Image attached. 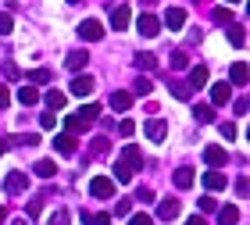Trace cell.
<instances>
[{
  "instance_id": "obj_46",
  "label": "cell",
  "mask_w": 250,
  "mask_h": 225,
  "mask_svg": "<svg viewBox=\"0 0 250 225\" xmlns=\"http://www.w3.org/2000/svg\"><path fill=\"white\" fill-rule=\"evenodd\" d=\"M4 75H7V79H21V72H18V64H11V61L4 64Z\"/></svg>"
},
{
  "instance_id": "obj_22",
  "label": "cell",
  "mask_w": 250,
  "mask_h": 225,
  "mask_svg": "<svg viewBox=\"0 0 250 225\" xmlns=\"http://www.w3.org/2000/svg\"><path fill=\"white\" fill-rule=\"evenodd\" d=\"M18 104H25V107H32V104H40V93L32 89V82H25L18 89Z\"/></svg>"
},
{
  "instance_id": "obj_55",
  "label": "cell",
  "mask_w": 250,
  "mask_h": 225,
  "mask_svg": "<svg viewBox=\"0 0 250 225\" xmlns=\"http://www.w3.org/2000/svg\"><path fill=\"white\" fill-rule=\"evenodd\" d=\"M146 4H157V0H146Z\"/></svg>"
},
{
  "instance_id": "obj_24",
  "label": "cell",
  "mask_w": 250,
  "mask_h": 225,
  "mask_svg": "<svg viewBox=\"0 0 250 225\" xmlns=\"http://www.w3.org/2000/svg\"><path fill=\"white\" fill-rule=\"evenodd\" d=\"M236 222H240V207H222L218 211V225H236Z\"/></svg>"
},
{
  "instance_id": "obj_34",
  "label": "cell",
  "mask_w": 250,
  "mask_h": 225,
  "mask_svg": "<svg viewBox=\"0 0 250 225\" xmlns=\"http://www.w3.org/2000/svg\"><path fill=\"white\" fill-rule=\"evenodd\" d=\"M68 222H72V215H68L64 207H58V211L50 215V222H47V225H68Z\"/></svg>"
},
{
  "instance_id": "obj_42",
  "label": "cell",
  "mask_w": 250,
  "mask_h": 225,
  "mask_svg": "<svg viewBox=\"0 0 250 225\" xmlns=\"http://www.w3.org/2000/svg\"><path fill=\"white\" fill-rule=\"evenodd\" d=\"M93 154H97V157H104V154H107V140H104V136H97V140H93Z\"/></svg>"
},
{
  "instance_id": "obj_54",
  "label": "cell",
  "mask_w": 250,
  "mask_h": 225,
  "mask_svg": "<svg viewBox=\"0 0 250 225\" xmlns=\"http://www.w3.org/2000/svg\"><path fill=\"white\" fill-rule=\"evenodd\" d=\"M225 4H240V0H225Z\"/></svg>"
},
{
  "instance_id": "obj_48",
  "label": "cell",
  "mask_w": 250,
  "mask_h": 225,
  "mask_svg": "<svg viewBox=\"0 0 250 225\" xmlns=\"http://www.w3.org/2000/svg\"><path fill=\"white\" fill-rule=\"evenodd\" d=\"M232 111H236V115H240V118H243V115H247V100L240 97V100H236V107H232Z\"/></svg>"
},
{
  "instance_id": "obj_56",
  "label": "cell",
  "mask_w": 250,
  "mask_h": 225,
  "mask_svg": "<svg viewBox=\"0 0 250 225\" xmlns=\"http://www.w3.org/2000/svg\"><path fill=\"white\" fill-rule=\"evenodd\" d=\"M68 4H79V0H68Z\"/></svg>"
},
{
  "instance_id": "obj_39",
  "label": "cell",
  "mask_w": 250,
  "mask_h": 225,
  "mask_svg": "<svg viewBox=\"0 0 250 225\" xmlns=\"http://www.w3.org/2000/svg\"><path fill=\"white\" fill-rule=\"evenodd\" d=\"M118 132H122V136H132V132H136V122H132V118H122V122H118Z\"/></svg>"
},
{
  "instance_id": "obj_4",
  "label": "cell",
  "mask_w": 250,
  "mask_h": 225,
  "mask_svg": "<svg viewBox=\"0 0 250 225\" xmlns=\"http://www.w3.org/2000/svg\"><path fill=\"white\" fill-rule=\"evenodd\" d=\"M4 189H7L11 197L25 193V189H29V175H25V172H18V168H15V172H7V179H4Z\"/></svg>"
},
{
  "instance_id": "obj_41",
  "label": "cell",
  "mask_w": 250,
  "mask_h": 225,
  "mask_svg": "<svg viewBox=\"0 0 250 225\" xmlns=\"http://www.w3.org/2000/svg\"><path fill=\"white\" fill-rule=\"evenodd\" d=\"M115 215H132V200H115Z\"/></svg>"
},
{
  "instance_id": "obj_3",
  "label": "cell",
  "mask_w": 250,
  "mask_h": 225,
  "mask_svg": "<svg viewBox=\"0 0 250 225\" xmlns=\"http://www.w3.org/2000/svg\"><path fill=\"white\" fill-rule=\"evenodd\" d=\"M183 215V204H179L175 197H165L161 204H157V222H175Z\"/></svg>"
},
{
  "instance_id": "obj_38",
  "label": "cell",
  "mask_w": 250,
  "mask_h": 225,
  "mask_svg": "<svg viewBox=\"0 0 250 225\" xmlns=\"http://www.w3.org/2000/svg\"><path fill=\"white\" fill-rule=\"evenodd\" d=\"M200 211H204V215H211V211H218V200H214V197H200Z\"/></svg>"
},
{
  "instance_id": "obj_10",
  "label": "cell",
  "mask_w": 250,
  "mask_h": 225,
  "mask_svg": "<svg viewBox=\"0 0 250 225\" xmlns=\"http://www.w3.org/2000/svg\"><path fill=\"white\" fill-rule=\"evenodd\" d=\"M168 136V122L165 118H150V122H146V140H150V143H161Z\"/></svg>"
},
{
  "instance_id": "obj_6",
  "label": "cell",
  "mask_w": 250,
  "mask_h": 225,
  "mask_svg": "<svg viewBox=\"0 0 250 225\" xmlns=\"http://www.w3.org/2000/svg\"><path fill=\"white\" fill-rule=\"evenodd\" d=\"M89 193H93L97 200H111L115 197V183H111L107 175H97L93 183H89Z\"/></svg>"
},
{
  "instance_id": "obj_51",
  "label": "cell",
  "mask_w": 250,
  "mask_h": 225,
  "mask_svg": "<svg viewBox=\"0 0 250 225\" xmlns=\"http://www.w3.org/2000/svg\"><path fill=\"white\" fill-rule=\"evenodd\" d=\"M7 150H11V147H7V136H0V157H4Z\"/></svg>"
},
{
  "instance_id": "obj_43",
  "label": "cell",
  "mask_w": 250,
  "mask_h": 225,
  "mask_svg": "<svg viewBox=\"0 0 250 225\" xmlns=\"http://www.w3.org/2000/svg\"><path fill=\"white\" fill-rule=\"evenodd\" d=\"M89 225H111V215L100 211V215H89Z\"/></svg>"
},
{
  "instance_id": "obj_30",
  "label": "cell",
  "mask_w": 250,
  "mask_h": 225,
  "mask_svg": "<svg viewBox=\"0 0 250 225\" xmlns=\"http://www.w3.org/2000/svg\"><path fill=\"white\" fill-rule=\"evenodd\" d=\"M83 129H86V122L79 118V115H68L64 118V132H83Z\"/></svg>"
},
{
  "instance_id": "obj_21",
  "label": "cell",
  "mask_w": 250,
  "mask_h": 225,
  "mask_svg": "<svg viewBox=\"0 0 250 225\" xmlns=\"http://www.w3.org/2000/svg\"><path fill=\"white\" fill-rule=\"evenodd\" d=\"M193 175H197V172H193L189 164L175 168V186H179V189H189V186H193Z\"/></svg>"
},
{
  "instance_id": "obj_29",
  "label": "cell",
  "mask_w": 250,
  "mask_h": 225,
  "mask_svg": "<svg viewBox=\"0 0 250 225\" xmlns=\"http://www.w3.org/2000/svg\"><path fill=\"white\" fill-rule=\"evenodd\" d=\"M11 29H15V15H11V11H0V36H11Z\"/></svg>"
},
{
  "instance_id": "obj_14",
  "label": "cell",
  "mask_w": 250,
  "mask_h": 225,
  "mask_svg": "<svg viewBox=\"0 0 250 225\" xmlns=\"http://www.w3.org/2000/svg\"><path fill=\"white\" fill-rule=\"evenodd\" d=\"M165 25L172 29V32L183 29V25H186V11H183V7H168V11H165Z\"/></svg>"
},
{
  "instance_id": "obj_5",
  "label": "cell",
  "mask_w": 250,
  "mask_h": 225,
  "mask_svg": "<svg viewBox=\"0 0 250 225\" xmlns=\"http://www.w3.org/2000/svg\"><path fill=\"white\" fill-rule=\"evenodd\" d=\"M79 36H83L86 43H100L104 40V25H100L97 18H86L83 25H79Z\"/></svg>"
},
{
  "instance_id": "obj_18",
  "label": "cell",
  "mask_w": 250,
  "mask_h": 225,
  "mask_svg": "<svg viewBox=\"0 0 250 225\" xmlns=\"http://www.w3.org/2000/svg\"><path fill=\"white\" fill-rule=\"evenodd\" d=\"M208 79H211V72H208V64H197V68H189V86H208Z\"/></svg>"
},
{
  "instance_id": "obj_11",
  "label": "cell",
  "mask_w": 250,
  "mask_h": 225,
  "mask_svg": "<svg viewBox=\"0 0 250 225\" xmlns=\"http://www.w3.org/2000/svg\"><path fill=\"white\" fill-rule=\"evenodd\" d=\"M204 161H208V168H222L225 161H229V150H225V147H214V143H211V147L204 150Z\"/></svg>"
},
{
  "instance_id": "obj_1",
  "label": "cell",
  "mask_w": 250,
  "mask_h": 225,
  "mask_svg": "<svg viewBox=\"0 0 250 225\" xmlns=\"http://www.w3.org/2000/svg\"><path fill=\"white\" fill-rule=\"evenodd\" d=\"M143 168V150L140 147H125L122 157L115 161V179L118 183H132V175Z\"/></svg>"
},
{
  "instance_id": "obj_37",
  "label": "cell",
  "mask_w": 250,
  "mask_h": 225,
  "mask_svg": "<svg viewBox=\"0 0 250 225\" xmlns=\"http://www.w3.org/2000/svg\"><path fill=\"white\" fill-rule=\"evenodd\" d=\"M136 200H140V204H150V200H154V189H150V186H140V189H136Z\"/></svg>"
},
{
  "instance_id": "obj_40",
  "label": "cell",
  "mask_w": 250,
  "mask_h": 225,
  "mask_svg": "<svg viewBox=\"0 0 250 225\" xmlns=\"http://www.w3.org/2000/svg\"><path fill=\"white\" fill-rule=\"evenodd\" d=\"M172 93H175L179 100H189V86H186V82H172Z\"/></svg>"
},
{
  "instance_id": "obj_31",
  "label": "cell",
  "mask_w": 250,
  "mask_h": 225,
  "mask_svg": "<svg viewBox=\"0 0 250 225\" xmlns=\"http://www.w3.org/2000/svg\"><path fill=\"white\" fill-rule=\"evenodd\" d=\"M132 89H136V97H150L154 93V82H150V79H136Z\"/></svg>"
},
{
  "instance_id": "obj_13",
  "label": "cell",
  "mask_w": 250,
  "mask_h": 225,
  "mask_svg": "<svg viewBox=\"0 0 250 225\" xmlns=\"http://www.w3.org/2000/svg\"><path fill=\"white\" fill-rule=\"evenodd\" d=\"M86 64H89V54H86V50H72V54L64 58V68H68V72H83Z\"/></svg>"
},
{
  "instance_id": "obj_47",
  "label": "cell",
  "mask_w": 250,
  "mask_h": 225,
  "mask_svg": "<svg viewBox=\"0 0 250 225\" xmlns=\"http://www.w3.org/2000/svg\"><path fill=\"white\" fill-rule=\"evenodd\" d=\"M7 104H11V93H7V86H4V82H0V111H4Z\"/></svg>"
},
{
  "instance_id": "obj_2",
  "label": "cell",
  "mask_w": 250,
  "mask_h": 225,
  "mask_svg": "<svg viewBox=\"0 0 250 225\" xmlns=\"http://www.w3.org/2000/svg\"><path fill=\"white\" fill-rule=\"evenodd\" d=\"M129 21H132L129 4H111V29H115V32H125V29H129Z\"/></svg>"
},
{
  "instance_id": "obj_17",
  "label": "cell",
  "mask_w": 250,
  "mask_h": 225,
  "mask_svg": "<svg viewBox=\"0 0 250 225\" xmlns=\"http://www.w3.org/2000/svg\"><path fill=\"white\" fill-rule=\"evenodd\" d=\"M111 107L115 111H129L132 107V93L129 89H115V93H111Z\"/></svg>"
},
{
  "instance_id": "obj_12",
  "label": "cell",
  "mask_w": 250,
  "mask_h": 225,
  "mask_svg": "<svg viewBox=\"0 0 250 225\" xmlns=\"http://www.w3.org/2000/svg\"><path fill=\"white\" fill-rule=\"evenodd\" d=\"M229 97H232L229 82H214V86H211V104H214V107H225V104H229Z\"/></svg>"
},
{
  "instance_id": "obj_45",
  "label": "cell",
  "mask_w": 250,
  "mask_h": 225,
  "mask_svg": "<svg viewBox=\"0 0 250 225\" xmlns=\"http://www.w3.org/2000/svg\"><path fill=\"white\" fill-rule=\"evenodd\" d=\"M129 225H154V218H150V215H132Z\"/></svg>"
},
{
  "instance_id": "obj_49",
  "label": "cell",
  "mask_w": 250,
  "mask_h": 225,
  "mask_svg": "<svg viewBox=\"0 0 250 225\" xmlns=\"http://www.w3.org/2000/svg\"><path fill=\"white\" fill-rule=\"evenodd\" d=\"M236 193H240V197H247V179H243V175L236 179Z\"/></svg>"
},
{
  "instance_id": "obj_20",
  "label": "cell",
  "mask_w": 250,
  "mask_h": 225,
  "mask_svg": "<svg viewBox=\"0 0 250 225\" xmlns=\"http://www.w3.org/2000/svg\"><path fill=\"white\" fill-rule=\"evenodd\" d=\"M43 100H47L50 111H64V104H68V97L61 93V89H47V97H43Z\"/></svg>"
},
{
  "instance_id": "obj_53",
  "label": "cell",
  "mask_w": 250,
  "mask_h": 225,
  "mask_svg": "<svg viewBox=\"0 0 250 225\" xmlns=\"http://www.w3.org/2000/svg\"><path fill=\"white\" fill-rule=\"evenodd\" d=\"M15 225H29V222H25V218H18V222H15Z\"/></svg>"
},
{
  "instance_id": "obj_27",
  "label": "cell",
  "mask_w": 250,
  "mask_h": 225,
  "mask_svg": "<svg viewBox=\"0 0 250 225\" xmlns=\"http://www.w3.org/2000/svg\"><path fill=\"white\" fill-rule=\"evenodd\" d=\"M229 43H232V47H247V36H243V25H229Z\"/></svg>"
},
{
  "instance_id": "obj_33",
  "label": "cell",
  "mask_w": 250,
  "mask_h": 225,
  "mask_svg": "<svg viewBox=\"0 0 250 225\" xmlns=\"http://www.w3.org/2000/svg\"><path fill=\"white\" fill-rule=\"evenodd\" d=\"M186 64H189V58H186V50H172V68H175V72H183Z\"/></svg>"
},
{
  "instance_id": "obj_50",
  "label": "cell",
  "mask_w": 250,
  "mask_h": 225,
  "mask_svg": "<svg viewBox=\"0 0 250 225\" xmlns=\"http://www.w3.org/2000/svg\"><path fill=\"white\" fill-rule=\"evenodd\" d=\"M186 225H208V222H204L200 215H193V218H186Z\"/></svg>"
},
{
  "instance_id": "obj_15",
  "label": "cell",
  "mask_w": 250,
  "mask_h": 225,
  "mask_svg": "<svg viewBox=\"0 0 250 225\" xmlns=\"http://www.w3.org/2000/svg\"><path fill=\"white\" fill-rule=\"evenodd\" d=\"M204 186H208L211 193H218V189H225V186H229V179H225V175L218 172V168H211V172L204 175Z\"/></svg>"
},
{
  "instance_id": "obj_19",
  "label": "cell",
  "mask_w": 250,
  "mask_h": 225,
  "mask_svg": "<svg viewBox=\"0 0 250 225\" xmlns=\"http://www.w3.org/2000/svg\"><path fill=\"white\" fill-rule=\"evenodd\" d=\"M193 118H197L200 125H211L214 122V107L211 104H193Z\"/></svg>"
},
{
  "instance_id": "obj_8",
  "label": "cell",
  "mask_w": 250,
  "mask_h": 225,
  "mask_svg": "<svg viewBox=\"0 0 250 225\" xmlns=\"http://www.w3.org/2000/svg\"><path fill=\"white\" fill-rule=\"evenodd\" d=\"M136 29H140V36H146V40H154L157 32H161V21H157L154 15H140V18H136Z\"/></svg>"
},
{
  "instance_id": "obj_52",
  "label": "cell",
  "mask_w": 250,
  "mask_h": 225,
  "mask_svg": "<svg viewBox=\"0 0 250 225\" xmlns=\"http://www.w3.org/2000/svg\"><path fill=\"white\" fill-rule=\"evenodd\" d=\"M7 222V211H4V204H0V225H4Z\"/></svg>"
},
{
  "instance_id": "obj_7",
  "label": "cell",
  "mask_w": 250,
  "mask_h": 225,
  "mask_svg": "<svg viewBox=\"0 0 250 225\" xmlns=\"http://www.w3.org/2000/svg\"><path fill=\"white\" fill-rule=\"evenodd\" d=\"M75 132H61V136H54V150H58L61 157H75Z\"/></svg>"
},
{
  "instance_id": "obj_25",
  "label": "cell",
  "mask_w": 250,
  "mask_h": 225,
  "mask_svg": "<svg viewBox=\"0 0 250 225\" xmlns=\"http://www.w3.org/2000/svg\"><path fill=\"white\" fill-rule=\"evenodd\" d=\"M75 115H79V118H83L86 125H89V122H97V118H100V107H97V104H86V107H79Z\"/></svg>"
},
{
  "instance_id": "obj_9",
  "label": "cell",
  "mask_w": 250,
  "mask_h": 225,
  "mask_svg": "<svg viewBox=\"0 0 250 225\" xmlns=\"http://www.w3.org/2000/svg\"><path fill=\"white\" fill-rule=\"evenodd\" d=\"M93 86H97V79H93V75L75 72V79H72V93H75V97H89V93H93Z\"/></svg>"
},
{
  "instance_id": "obj_35",
  "label": "cell",
  "mask_w": 250,
  "mask_h": 225,
  "mask_svg": "<svg viewBox=\"0 0 250 225\" xmlns=\"http://www.w3.org/2000/svg\"><path fill=\"white\" fill-rule=\"evenodd\" d=\"M40 207H43V197H32L29 204H25V215L29 218H40Z\"/></svg>"
},
{
  "instance_id": "obj_28",
  "label": "cell",
  "mask_w": 250,
  "mask_h": 225,
  "mask_svg": "<svg viewBox=\"0 0 250 225\" xmlns=\"http://www.w3.org/2000/svg\"><path fill=\"white\" fill-rule=\"evenodd\" d=\"M29 82H32V86H47V82H50V68H36V72H29Z\"/></svg>"
},
{
  "instance_id": "obj_26",
  "label": "cell",
  "mask_w": 250,
  "mask_h": 225,
  "mask_svg": "<svg viewBox=\"0 0 250 225\" xmlns=\"http://www.w3.org/2000/svg\"><path fill=\"white\" fill-rule=\"evenodd\" d=\"M211 18H214V25H232V11L229 7H214Z\"/></svg>"
},
{
  "instance_id": "obj_23",
  "label": "cell",
  "mask_w": 250,
  "mask_h": 225,
  "mask_svg": "<svg viewBox=\"0 0 250 225\" xmlns=\"http://www.w3.org/2000/svg\"><path fill=\"white\" fill-rule=\"evenodd\" d=\"M32 172H36L40 179H54V175H58V164L43 157V161H36V164H32Z\"/></svg>"
},
{
  "instance_id": "obj_44",
  "label": "cell",
  "mask_w": 250,
  "mask_h": 225,
  "mask_svg": "<svg viewBox=\"0 0 250 225\" xmlns=\"http://www.w3.org/2000/svg\"><path fill=\"white\" fill-rule=\"evenodd\" d=\"M218 129H222V136H225V140H236V125H232V122H222Z\"/></svg>"
},
{
  "instance_id": "obj_16",
  "label": "cell",
  "mask_w": 250,
  "mask_h": 225,
  "mask_svg": "<svg viewBox=\"0 0 250 225\" xmlns=\"http://www.w3.org/2000/svg\"><path fill=\"white\" fill-rule=\"evenodd\" d=\"M247 79H250L247 61H232V68H229V82H232V86H247Z\"/></svg>"
},
{
  "instance_id": "obj_32",
  "label": "cell",
  "mask_w": 250,
  "mask_h": 225,
  "mask_svg": "<svg viewBox=\"0 0 250 225\" xmlns=\"http://www.w3.org/2000/svg\"><path fill=\"white\" fill-rule=\"evenodd\" d=\"M136 64L146 68V72H154V68H157V58H154V54H136Z\"/></svg>"
},
{
  "instance_id": "obj_36",
  "label": "cell",
  "mask_w": 250,
  "mask_h": 225,
  "mask_svg": "<svg viewBox=\"0 0 250 225\" xmlns=\"http://www.w3.org/2000/svg\"><path fill=\"white\" fill-rule=\"evenodd\" d=\"M40 125H43V129H54V125H58V115H54V111H43V115H40Z\"/></svg>"
}]
</instances>
